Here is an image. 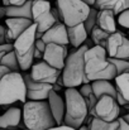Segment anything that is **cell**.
<instances>
[{"instance_id":"6da1fadb","label":"cell","mask_w":129,"mask_h":130,"mask_svg":"<svg viewBox=\"0 0 129 130\" xmlns=\"http://www.w3.org/2000/svg\"><path fill=\"white\" fill-rule=\"evenodd\" d=\"M22 121L24 126L29 130H46L53 125L56 121L51 114L47 100L23 102Z\"/></svg>"},{"instance_id":"7a4b0ae2","label":"cell","mask_w":129,"mask_h":130,"mask_svg":"<svg viewBox=\"0 0 129 130\" xmlns=\"http://www.w3.org/2000/svg\"><path fill=\"white\" fill-rule=\"evenodd\" d=\"M65 115L63 124L79 129L84 125L89 115V109L85 99L80 95L79 90L75 87H67L65 91Z\"/></svg>"},{"instance_id":"3957f363","label":"cell","mask_w":129,"mask_h":130,"mask_svg":"<svg viewBox=\"0 0 129 130\" xmlns=\"http://www.w3.org/2000/svg\"><path fill=\"white\" fill-rule=\"evenodd\" d=\"M85 44H82L79 48H75L71 53L67 54L63 68L61 70V80L62 85L66 87H77L84 84L85 81V73H84V66H85V59H84V53L86 51Z\"/></svg>"},{"instance_id":"277c9868","label":"cell","mask_w":129,"mask_h":130,"mask_svg":"<svg viewBox=\"0 0 129 130\" xmlns=\"http://www.w3.org/2000/svg\"><path fill=\"white\" fill-rule=\"evenodd\" d=\"M25 84L20 72H8L0 80V105L25 102Z\"/></svg>"},{"instance_id":"5b68a950","label":"cell","mask_w":129,"mask_h":130,"mask_svg":"<svg viewBox=\"0 0 129 130\" xmlns=\"http://www.w3.org/2000/svg\"><path fill=\"white\" fill-rule=\"evenodd\" d=\"M34 41H36V25H29L20 36L13 41V51L18 59L19 68L22 71H28L33 64L34 53Z\"/></svg>"},{"instance_id":"8992f818","label":"cell","mask_w":129,"mask_h":130,"mask_svg":"<svg viewBox=\"0 0 129 130\" xmlns=\"http://www.w3.org/2000/svg\"><path fill=\"white\" fill-rule=\"evenodd\" d=\"M56 8L60 13L61 22L66 27L84 23L90 10V6L81 0H57Z\"/></svg>"},{"instance_id":"52a82bcc","label":"cell","mask_w":129,"mask_h":130,"mask_svg":"<svg viewBox=\"0 0 129 130\" xmlns=\"http://www.w3.org/2000/svg\"><path fill=\"white\" fill-rule=\"evenodd\" d=\"M84 73H85L84 84H89L96 80L111 81L117 76V71L114 66L108 61V58H100V57L86 59L84 66Z\"/></svg>"},{"instance_id":"ba28073f","label":"cell","mask_w":129,"mask_h":130,"mask_svg":"<svg viewBox=\"0 0 129 130\" xmlns=\"http://www.w3.org/2000/svg\"><path fill=\"white\" fill-rule=\"evenodd\" d=\"M52 6L48 0H32V22L37 33H44L56 22L52 14Z\"/></svg>"},{"instance_id":"9c48e42d","label":"cell","mask_w":129,"mask_h":130,"mask_svg":"<svg viewBox=\"0 0 129 130\" xmlns=\"http://www.w3.org/2000/svg\"><path fill=\"white\" fill-rule=\"evenodd\" d=\"M89 115H91L92 118L105 120V121H114L120 116V106L115 101V97L104 95L96 100Z\"/></svg>"},{"instance_id":"30bf717a","label":"cell","mask_w":129,"mask_h":130,"mask_svg":"<svg viewBox=\"0 0 129 130\" xmlns=\"http://www.w3.org/2000/svg\"><path fill=\"white\" fill-rule=\"evenodd\" d=\"M29 70H31L29 76L36 82L53 85V84H56L57 78L61 76V70L53 68L44 61H39V62L32 64Z\"/></svg>"},{"instance_id":"8fae6325","label":"cell","mask_w":129,"mask_h":130,"mask_svg":"<svg viewBox=\"0 0 129 130\" xmlns=\"http://www.w3.org/2000/svg\"><path fill=\"white\" fill-rule=\"evenodd\" d=\"M68 45H62V44L48 43L46 44L44 52L42 54V61L52 66L53 68L62 70L66 57L68 54Z\"/></svg>"},{"instance_id":"7c38bea8","label":"cell","mask_w":129,"mask_h":130,"mask_svg":"<svg viewBox=\"0 0 129 130\" xmlns=\"http://www.w3.org/2000/svg\"><path fill=\"white\" fill-rule=\"evenodd\" d=\"M23 80L25 84V97L29 101L46 100L49 91L52 90V85H49V84H42V82L33 81L31 78L28 71H25V73H23Z\"/></svg>"},{"instance_id":"4fadbf2b","label":"cell","mask_w":129,"mask_h":130,"mask_svg":"<svg viewBox=\"0 0 129 130\" xmlns=\"http://www.w3.org/2000/svg\"><path fill=\"white\" fill-rule=\"evenodd\" d=\"M32 19L27 18H10L6 17L5 20V34H6V42L13 43V41L20 36L29 25H32Z\"/></svg>"},{"instance_id":"5bb4252c","label":"cell","mask_w":129,"mask_h":130,"mask_svg":"<svg viewBox=\"0 0 129 130\" xmlns=\"http://www.w3.org/2000/svg\"><path fill=\"white\" fill-rule=\"evenodd\" d=\"M41 39L46 44L56 43V44H62V45H68V38H67L66 25L62 22L54 23L49 29H47L44 33H42Z\"/></svg>"},{"instance_id":"9a60e30c","label":"cell","mask_w":129,"mask_h":130,"mask_svg":"<svg viewBox=\"0 0 129 130\" xmlns=\"http://www.w3.org/2000/svg\"><path fill=\"white\" fill-rule=\"evenodd\" d=\"M46 100H47V104L49 106L51 114L56 121V125L63 124V115H65V100H63V97L60 95V92L51 90Z\"/></svg>"},{"instance_id":"2e32d148","label":"cell","mask_w":129,"mask_h":130,"mask_svg":"<svg viewBox=\"0 0 129 130\" xmlns=\"http://www.w3.org/2000/svg\"><path fill=\"white\" fill-rule=\"evenodd\" d=\"M22 109L10 107L0 115V129L19 130L22 129Z\"/></svg>"},{"instance_id":"e0dca14e","label":"cell","mask_w":129,"mask_h":130,"mask_svg":"<svg viewBox=\"0 0 129 130\" xmlns=\"http://www.w3.org/2000/svg\"><path fill=\"white\" fill-rule=\"evenodd\" d=\"M67 29V38L68 44H71L74 48H79L85 43V41L89 38V34L86 32L85 27L82 23L72 25V27H66Z\"/></svg>"},{"instance_id":"ac0fdd59","label":"cell","mask_w":129,"mask_h":130,"mask_svg":"<svg viewBox=\"0 0 129 130\" xmlns=\"http://www.w3.org/2000/svg\"><path fill=\"white\" fill-rule=\"evenodd\" d=\"M96 27L105 30L106 33H114L117 30L115 15L110 10H97L96 15Z\"/></svg>"},{"instance_id":"d6986e66","label":"cell","mask_w":129,"mask_h":130,"mask_svg":"<svg viewBox=\"0 0 129 130\" xmlns=\"http://www.w3.org/2000/svg\"><path fill=\"white\" fill-rule=\"evenodd\" d=\"M94 8L97 10H110L118 15L123 10L129 9V0H95Z\"/></svg>"},{"instance_id":"ffe728a7","label":"cell","mask_w":129,"mask_h":130,"mask_svg":"<svg viewBox=\"0 0 129 130\" xmlns=\"http://www.w3.org/2000/svg\"><path fill=\"white\" fill-rule=\"evenodd\" d=\"M127 41H128V38L122 32L115 30L114 33H110L106 39V43H105V51H106L108 57H114L115 53L118 52V49Z\"/></svg>"},{"instance_id":"44dd1931","label":"cell","mask_w":129,"mask_h":130,"mask_svg":"<svg viewBox=\"0 0 129 130\" xmlns=\"http://www.w3.org/2000/svg\"><path fill=\"white\" fill-rule=\"evenodd\" d=\"M6 17L10 18H32V0H27L20 5H5Z\"/></svg>"},{"instance_id":"7402d4cb","label":"cell","mask_w":129,"mask_h":130,"mask_svg":"<svg viewBox=\"0 0 129 130\" xmlns=\"http://www.w3.org/2000/svg\"><path fill=\"white\" fill-rule=\"evenodd\" d=\"M91 88H92V93L96 99H99L100 96L104 95H109L111 97H115L117 90L115 86L106 80H96V81H91Z\"/></svg>"},{"instance_id":"603a6c76","label":"cell","mask_w":129,"mask_h":130,"mask_svg":"<svg viewBox=\"0 0 129 130\" xmlns=\"http://www.w3.org/2000/svg\"><path fill=\"white\" fill-rule=\"evenodd\" d=\"M114 81H115V90H117V92H119L124 99L129 100V84H128L129 72L117 75L114 77Z\"/></svg>"},{"instance_id":"cb8c5ba5","label":"cell","mask_w":129,"mask_h":130,"mask_svg":"<svg viewBox=\"0 0 129 130\" xmlns=\"http://www.w3.org/2000/svg\"><path fill=\"white\" fill-rule=\"evenodd\" d=\"M89 130H115L118 129V120L114 121H105L97 118H91L89 121Z\"/></svg>"},{"instance_id":"d4e9b609","label":"cell","mask_w":129,"mask_h":130,"mask_svg":"<svg viewBox=\"0 0 129 130\" xmlns=\"http://www.w3.org/2000/svg\"><path fill=\"white\" fill-rule=\"evenodd\" d=\"M0 64L5 66L6 68H9L11 72H19L20 68H19V64H18V59L15 57V53L14 51H10L8 53H5L1 59H0Z\"/></svg>"},{"instance_id":"484cf974","label":"cell","mask_w":129,"mask_h":130,"mask_svg":"<svg viewBox=\"0 0 129 130\" xmlns=\"http://www.w3.org/2000/svg\"><path fill=\"white\" fill-rule=\"evenodd\" d=\"M89 36L91 37V41H92L94 44L105 48V43H106V39H108V37H109V33H106L105 30H103V29H100L99 27L95 25V27L91 29V32H90Z\"/></svg>"},{"instance_id":"4316f807","label":"cell","mask_w":129,"mask_h":130,"mask_svg":"<svg viewBox=\"0 0 129 130\" xmlns=\"http://www.w3.org/2000/svg\"><path fill=\"white\" fill-rule=\"evenodd\" d=\"M95 57H100V58H108V54H106V51L105 48L100 47V45H96L94 44L92 47L90 48H86L85 53H84V59H89V58H95Z\"/></svg>"},{"instance_id":"83f0119b","label":"cell","mask_w":129,"mask_h":130,"mask_svg":"<svg viewBox=\"0 0 129 130\" xmlns=\"http://www.w3.org/2000/svg\"><path fill=\"white\" fill-rule=\"evenodd\" d=\"M108 61L114 66V68H115V71H117V75L129 72V61L128 59H120V58L108 57Z\"/></svg>"},{"instance_id":"f1b7e54d","label":"cell","mask_w":129,"mask_h":130,"mask_svg":"<svg viewBox=\"0 0 129 130\" xmlns=\"http://www.w3.org/2000/svg\"><path fill=\"white\" fill-rule=\"evenodd\" d=\"M96 15H97V9L94 8V6H90V10H89V14L86 17V19L84 20V27H85L87 34H90L91 29L96 25Z\"/></svg>"},{"instance_id":"f546056e","label":"cell","mask_w":129,"mask_h":130,"mask_svg":"<svg viewBox=\"0 0 129 130\" xmlns=\"http://www.w3.org/2000/svg\"><path fill=\"white\" fill-rule=\"evenodd\" d=\"M117 17H118V18L115 19L117 24H119V25H120L122 28H124V29H128L129 28V9L123 10V11L119 13Z\"/></svg>"},{"instance_id":"4dcf8cb0","label":"cell","mask_w":129,"mask_h":130,"mask_svg":"<svg viewBox=\"0 0 129 130\" xmlns=\"http://www.w3.org/2000/svg\"><path fill=\"white\" fill-rule=\"evenodd\" d=\"M77 90H79L80 95H81L84 99L92 93V88H91V84H90V82H89V84H82V85H80V86L77 87Z\"/></svg>"},{"instance_id":"1f68e13d","label":"cell","mask_w":129,"mask_h":130,"mask_svg":"<svg viewBox=\"0 0 129 130\" xmlns=\"http://www.w3.org/2000/svg\"><path fill=\"white\" fill-rule=\"evenodd\" d=\"M118 129L119 130H129V123H128V115L123 118H118Z\"/></svg>"},{"instance_id":"d6a6232c","label":"cell","mask_w":129,"mask_h":130,"mask_svg":"<svg viewBox=\"0 0 129 130\" xmlns=\"http://www.w3.org/2000/svg\"><path fill=\"white\" fill-rule=\"evenodd\" d=\"M46 130H77V129H75L72 126H68V125H65V124H61V125H53V126H51V128H48Z\"/></svg>"},{"instance_id":"836d02e7","label":"cell","mask_w":129,"mask_h":130,"mask_svg":"<svg viewBox=\"0 0 129 130\" xmlns=\"http://www.w3.org/2000/svg\"><path fill=\"white\" fill-rule=\"evenodd\" d=\"M10 51H13V43H3L0 44V53H8V52H10Z\"/></svg>"},{"instance_id":"e575fe53","label":"cell","mask_w":129,"mask_h":130,"mask_svg":"<svg viewBox=\"0 0 129 130\" xmlns=\"http://www.w3.org/2000/svg\"><path fill=\"white\" fill-rule=\"evenodd\" d=\"M8 43L6 42V34H5V25L0 24V44Z\"/></svg>"},{"instance_id":"d590c367","label":"cell","mask_w":129,"mask_h":130,"mask_svg":"<svg viewBox=\"0 0 129 130\" xmlns=\"http://www.w3.org/2000/svg\"><path fill=\"white\" fill-rule=\"evenodd\" d=\"M27 0H3V5H20Z\"/></svg>"},{"instance_id":"8d00e7d4","label":"cell","mask_w":129,"mask_h":130,"mask_svg":"<svg viewBox=\"0 0 129 130\" xmlns=\"http://www.w3.org/2000/svg\"><path fill=\"white\" fill-rule=\"evenodd\" d=\"M8 72H10V70H9V68H6L5 66L0 64V80H1V78H3V76H4V75H6Z\"/></svg>"},{"instance_id":"74e56055","label":"cell","mask_w":129,"mask_h":130,"mask_svg":"<svg viewBox=\"0 0 129 130\" xmlns=\"http://www.w3.org/2000/svg\"><path fill=\"white\" fill-rule=\"evenodd\" d=\"M3 18H6V6L5 5L0 6V19H3Z\"/></svg>"},{"instance_id":"f35d334b","label":"cell","mask_w":129,"mask_h":130,"mask_svg":"<svg viewBox=\"0 0 129 130\" xmlns=\"http://www.w3.org/2000/svg\"><path fill=\"white\" fill-rule=\"evenodd\" d=\"M81 1H84L89 6H94V4H95V0H81Z\"/></svg>"},{"instance_id":"ab89813d","label":"cell","mask_w":129,"mask_h":130,"mask_svg":"<svg viewBox=\"0 0 129 130\" xmlns=\"http://www.w3.org/2000/svg\"><path fill=\"white\" fill-rule=\"evenodd\" d=\"M77 130H89V129H87V126H85V125H81Z\"/></svg>"},{"instance_id":"60d3db41","label":"cell","mask_w":129,"mask_h":130,"mask_svg":"<svg viewBox=\"0 0 129 130\" xmlns=\"http://www.w3.org/2000/svg\"><path fill=\"white\" fill-rule=\"evenodd\" d=\"M4 56V53H0V59H1V57Z\"/></svg>"},{"instance_id":"b9f144b4","label":"cell","mask_w":129,"mask_h":130,"mask_svg":"<svg viewBox=\"0 0 129 130\" xmlns=\"http://www.w3.org/2000/svg\"><path fill=\"white\" fill-rule=\"evenodd\" d=\"M19 130H29V129H27V128H24V129H23V128H22V129H19Z\"/></svg>"},{"instance_id":"7bdbcfd3","label":"cell","mask_w":129,"mask_h":130,"mask_svg":"<svg viewBox=\"0 0 129 130\" xmlns=\"http://www.w3.org/2000/svg\"><path fill=\"white\" fill-rule=\"evenodd\" d=\"M0 130H6V129H0Z\"/></svg>"},{"instance_id":"ee69618b","label":"cell","mask_w":129,"mask_h":130,"mask_svg":"<svg viewBox=\"0 0 129 130\" xmlns=\"http://www.w3.org/2000/svg\"><path fill=\"white\" fill-rule=\"evenodd\" d=\"M115 130H119V129H115Z\"/></svg>"}]
</instances>
